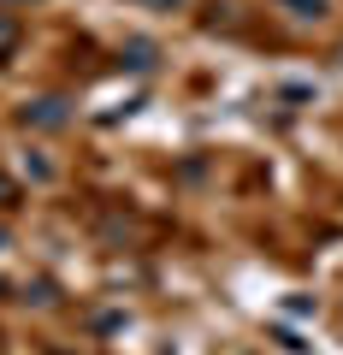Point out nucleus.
<instances>
[{
    "instance_id": "nucleus-1",
    "label": "nucleus",
    "mask_w": 343,
    "mask_h": 355,
    "mask_svg": "<svg viewBox=\"0 0 343 355\" xmlns=\"http://www.w3.org/2000/svg\"><path fill=\"white\" fill-rule=\"evenodd\" d=\"M6 42H12V24H0V48H6Z\"/></svg>"
}]
</instances>
